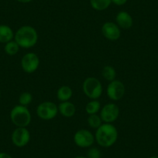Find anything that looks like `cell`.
Returning a JSON list of instances; mask_svg holds the SVG:
<instances>
[{
	"instance_id": "19",
	"label": "cell",
	"mask_w": 158,
	"mask_h": 158,
	"mask_svg": "<svg viewBox=\"0 0 158 158\" xmlns=\"http://www.w3.org/2000/svg\"><path fill=\"white\" fill-rule=\"evenodd\" d=\"M19 48H20V47L18 45V44L14 40H13L5 44L4 51L9 56H14L19 52Z\"/></svg>"
},
{
	"instance_id": "9",
	"label": "cell",
	"mask_w": 158,
	"mask_h": 158,
	"mask_svg": "<svg viewBox=\"0 0 158 158\" xmlns=\"http://www.w3.org/2000/svg\"><path fill=\"white\" fill-rule=\"evenodd\" d=\"M100 117L105 123L115 122L119 115V108L114 103H107L100 110Z\"/></svg>"
},
{
	"instance_id": "20",
	"label": "cell",
	"mask_w": 158,
	"mask_h": 158,
	"mask_svg": "<svg viewBox=\"0 0 158 158\" xmlns=\"http://www.w3.org/2000/svg\"><path fill=\"white\" fill-rule=\"evenodd\" d=\"M88 125L90 128L97 129L102 124V120L101 117L98 114H93V115H89L87 119Z\"/></svg>"
},
{
	"instance_id": "5",
	"label": "cell",
	"mask_w": 158,
	"mask_h": 158,
	"mask_svg": "<svg viewBox=\"0 0 158 158\" xmlns=\"http://www.w3.org/2000/svg\"><path fill=\"white\" fill-rule=\"evenodd\" d=\"M57 113L58 107L53 102H44L36 108V115L43 120H51L57 116Z\"/></svg>"
},
{
	"instance_id": "16",
	"label": "cell",
	"mask_w": 158,
	"mask_h": 158,
	"mask_svg": "<svg viewBox=\"0 0 158 158\" xmlns=\"http://www.w3.org/2000/svg\"><path fill=\"white\" fill-rule=\"evenodd\" d=\"M111 4V0H90L91 6L96 11H103L107 10Z\"/></svg>"
},
{
	"instance_id": "21",
	"label": "cell",
	"mask_w": 158,
	"mask_h": 158,
	"mask_svg": "<svg viewBox=\"0 0 158 158\" xmlns=\"http://www.w3.org/2000/svg\"><path fill=\"white\" fill-rule=\"evenodd\" d=\"M33 101V95L28 92H24L19 97V105L27 107Z\"/></svg>"
},
{
	"instance_id": "15",
	"label": "cell",
	"mask_w": 158,
	"mask_h": 158,
	"mask_svg": "<svg viewBox=\"0 0 158 158\" xmlns=\"http://www.w3.org/2000/svg\"><path fill=\"white\" fill-rule=\"evenodd\" d=\"M73 95V90L71 87L68 85H62L58 89L57 92V98L59 101L67 102L69 101Z\"/></svg>"
},
{
	"instance_id": "17",
	"label": "cell",
	"mask_w": 158,
	"mask_h": 158,
	"mask_svg": "<svg viewBox=\"0 0 158 158\" xmlns=\"http://www.w3.org/2000/svg\"><path fill=\"white\" fill-rule=\"evenodd\" d=\"M101 110V103L98 99H92L87 103L85 111L89 115L98 114Z\"/></svg>"
},
{
	"instance_id": "4",
	"label": "cell",
	"mask_w": 158,
	"mask_h": 158,
	"mask_svg": "<svg viewBox=\"0 0 158 158\" xmlns=\"http://www.w3.org/2000/svg\"><path fill=\"white\" fill-rule=\"evenodd\" d=\"M82 90L88 98L98 99L102 95L103 88L101 81L95 77H89L85 79L82 84Z\"/></svg>"
},
{
	"instance_id": "14",
	"label": "cell",
	"mask_w": 158,
	"mask_h": 158,
	"mask_svg": "<svg viewBox=\"0 0 158 158\" xmlns=\"http://www.w3.org/2000/svg\"><path fill=\"white\" fill-rule=\"evenodd\" d=\"M14 32L13 29L7 25H0V43L6 44L14 39Z\"/></svg>"
},
{
	"instance_id": "6",
	"label": "cell",
	"mask_w": 158,
	"mask_h": 158,
	"mask_svg": "<svg viewBox=\"0 0 158 158\" xmlns=\"http://www.w3.org/2000/svg\"><path fill=\"white\" fill-rule=\"evenodd\" d=\"M74 143L80 148H89L95 142V135L88 130H78L74 135Z\"/></svg>"
},
{
	"instance_id": "3",
	"label": "cell",
	"mask_w": 158,
	"mask_h": 158,
	"mask_svg": "<svg viewBox=\"0 0 158 158\" xmlns=\"http://www.w3.org/2000/svg\"><path fill=\"white\" fill-rule=\"evenodd\" d=\"M10 119L16 127H27L31 123V113L27 107L17 105L10 112Z\"/></svg>"
},
{
	"instance_id": "7",
	"label": "cell",
	"mask_w": 158,
	"mask_h": 158,
	"mask_svg": "<svg viewBox=\"0 0 158 158\" xmlns=\"http://www.w3.org/2000/svg\"><path fill=\"white\" fill-rule=\"evenodd\" d=\"M126 88L123 83L119 80L110 81L106 88V95L109 99L112 101H118L124 96Z\"/></svg>"
},
{
	"instance_id": "28",
	"label": "cell",
	"mask_w": 158,
	"mask_h": 158,
	"mask_svg": "<svg viewBox=\"0 0 158 158\" xmlns=\"http://www.w3.org/2000/svg\"><path fill=\"white\" fill-rule=\"evenodd\" d=\"M0 97H1V91H0Z\"/></svg>"
},
{
	"instance_id": "13",
	"label": "cell",
	"mask_w": 158,
	"mask_h": 158,
	"mask_svg": "<svg viewBox=\"0 0 158 158\" xmlns=\"http://www.w3.org/2000/svg\"><path fill=\"white\" fill-rule=\"evenodd\" d=\"M57 107H58V112H60V115L65 118H71L74 116L76 112L75 106L70 101L61 102L59 106H57Z\"/></svg>"
},
{
	"instance_id": "11",
	"label": "cell",
	"mask_w": 158,
	"mask_h": 158,
	"mask_svg": "<svg viewBox=\"0 0 158 158\" xmlns=\"http://www.w3.org/2000/svg\"><path fill=\"white\" fill-rule=\"evenodd\" d=\"M101 31L105 38L112 41L117 40L121 36L120 28L113 22L105 23L102 27Z\"/></svg>"
},
{
	"instance_id": "23",
	"label": "cell",
	"mask_w": 158,
	"mask_h": 158,
	"mask_svg": "<svg viewBox=\"0 0 158 158\" xmlns=\"http://www.w3.org/2000/svg\"><path fill=\"white\" fill-rule=\"evenodd\" d=\"M111 1H112V3H113L114 5H116L118 6H121L125 5L128 0H111Z\"/></svg>"
},
{
	"instance_id": "26",
	"label": "cell",
	"mask_w": 158,
	"mask_h": 158,
	"mask_svg": "<svg viewBox=\"0 0 158 158\" xmlns=\"http://www.w3.org/2000/svg\"><path fill=\"white\" fill-rule=\"evenodd\" d=\"M73 158H88L86 156H76Z\"/></svg>"
},
{
	"instance_id": "10",
	"label": "cell",
	"mask_w": 158,
	"mask_h": 158,
	"mask_svg": "<svg viewBox=\"0 0 158 158\" xmlns=\"http://www.w3.org/2000/svg\"><path fill=\"white\" fill-rule=\"evenodd\" d=\"M20 64L24 72L27 74H33L39 68L40 58L35 53H27L21 59Z\"/></svg>"
},
{
	"instance_id": "27",
	"label": "cell",
	"mask_w": 158,
	"mask_h": 158,
	"mask_svg": "<svg viewBox=\"0 0 158 158\" xmlns=\"http://www.w3.org/2000/svg\"><path fill=\"white\" fill-rule=\"evenodd\" d=\"M149 158H158V156H151Z\"/></svg>"
},
{
	"instance_id": "12",
	"label": "cell",
	"mask_w": 158,
	"mask_h": 158,
	"mask_svg": "<svg viewBox=\"0 0 158 158\" xmlns=\"http://www.w3.org/2000/svg\"><path fill=\"white\" fill-rule=\"evenodd\" d=\"M115 22L119 28L128 30L133 25V19L131 15L127 11H120L115 16Z\"/></svg>"
},
{
	"instance_id": "22",
	"label": "cell",
	"mask_w": 158,
	"mask_h": 158,
	"mask_svg": "<svg viewBox=\"0 0 158 158\" xmlns=\"http://www.w3.org/2000/svg\"><path fill=\"white\" fill-rule=\"evenodd\" d=\"M88 158H102V153L100 150L97 147H89L88 150L87 155Z\"/></svg>"
},
{
	"instance_id": "24",
	"label": "cell",
	"mask_w": 158,
	"mask_h": 158,
	"mask_svg": "<svg viewBox=\"0 0 158 158\" xmlns=\"http://www.w3.org/2000/svg\"><path fill=\"white\" fill-rule=\"evenodd\" d=\"M0 158H13V156L6 152H0Z\"/></svg>"
},
{
	"instance_id": "18",
	"label": "cell",
	"mask_w": 158,
	"mask_h": 158,
	"mask_svg": "<svg viewBox=\"0 0 158 158\" xmlns=\"http://www.w3.org/2000/svg\"><path fill=\"white\" fill-rule=\"evenodd\" d=\"M102 75L108 81H112L115 80L116 77V71L111 65H106L102 71Z\"/></svg>"
},
{
	"instance_id": "8",
	"label": "cell",
	"mask_w": 158,
	"mask_h": 158,
	"mask_svg": "<svg viewBox=\"0 0 158 158\" xmlns=\"http://www.w3.org/2000/svg\"><path fill=\"white\" fill-rule=\"evenodd\" d=\"M11 140L13 145L22 148L26 147L30 141V133L27 127H16L11 135Z\"/></svg>"
},
{
	"instance_id": "1",
	"label": "cell",
	"mask_w": 158,
	"mask_h": 158,
	"mask_svg": "<svg viewBox=\"0 0 158 158\" xmlns=\"http://www.w3.org/2000/svg\"><path fill=\"white\" fill-rule=\"evenodd\" d=\"M118 133L116 127L112 123H102L95 133V142L104 148H109L116 143Z\"/></svg>"
},
{
	"instance_id": "2",
	"label": "cell",
	"mask_w": 158,
	"mask_h": 158,
	"mask_svg": "<svg viewBox=\"0 0 158 158\" xmlns=\"http://www.w3.org/2000/svg\"><path fill=\"white\" fill-rule=\"evenodd\" d=\"M14 40L20 48H31L34 47L38 41L37 31L31 26H23L15 33Z\"/></svg>"
},
{
	"instance_id": "25",
	"label": "cell",
	"mask_w": 158,
	"mask_h": 158,
	"mask_svg": "<svg viewBox=\"0 0 158 158\" xmlns=\"http://www.w3.org/2000/svg\"><path fill=\"white\" fill-rule=\"evenodd\" d=\"M17 2H20V3H29V2H31L33 0H16Z\"/></svg>"
}]
</instances>
